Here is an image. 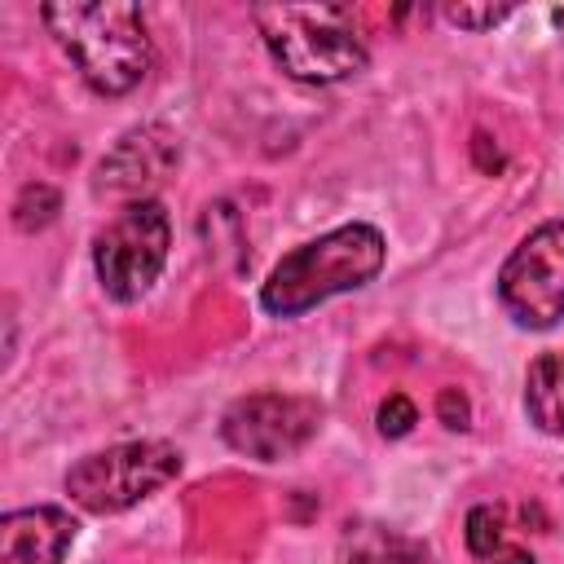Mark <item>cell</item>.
Masks as SVG:
<instances>
[{
    "label": "cell",
    "mask_w": 564,
    "mask_h": 564,
    "mask_svg": "<svg viewBox=\"0 0 564 564\" xmlns=\"http://www.w3.org/2000/svg\"><path fill=\"white\" fill-rule=\"evenodd\" d=\"M48 35L70 53L84 84L101 97L132 93L154 62L145 13L128 0H66L40 9Z\"/></svg>",
    "instance_id": "1"
},
{
    "label": "cell",
    "mask_w": 564,
    "mask_h": 564,
    "mask_svg": "<svg viewBox=\"0 0 564 564\" xmlns=\"http://www.w3.org/2000/svg\"><path fill=\"white\" fill-rule=\"evenodd\" d=\"M388 242L375 225H339L295 251H286L260 286V308L273 317H300L344 291H361L379 278Z\"/></svg>",
    "instance_id": "2"
},
{
    "label": "cell",
    "mask_w": 564,
    "mask_h": 564,
    "mask_svg": "<svg viewBox=\"0 0 564 564\" xmlns=\"http://www.w3.org/2000/svg\"><path fill=\"white\" fill-rule=\"evenodd\" d=\"M251 22L260 26L273 62L300 84H339L366 70L370 53L339 4H256Z\"/></svg>",
    "instance_id": "3"
},
{
    "label": "cell",
    "mask_w": 564,
    "mask_h": 564,
    "mask_svg": "<svg viewBox=\"0 0 564 564\" xmlns=\"http://www.w3.org/2000/svg\"><path fill=\"white\" fill-rule=\"evenodd\" d=\"M181 476V449L167 441H123L97 454H84L66 471V494L93 516L128 511L154 498L163 485Z\"/></svg>",
    "instance_id": "4"
},
{
    "label": "cell",
    "mask_w": 564,
    "mask_h": 564,
    "mask_svg": "<svg viewBox=\"0 0 564 564\" xmlns=\"http://www.w3.org/2000/svg\"><path fill=\"white\" fill-rule=\"evenodd\" d=\"M167 251H172V220H167L163 203L159 198L128 203L93 238V269H97L101 291L115 304L141 300L159 282V273L167 264Z\"/></svg>",
    "instance_id": "5"
},
{
    "label": "cell",
    "mask_w": 564,
    "mask_h": 564,
    "mask_svg": "<svg viewBox=\"0 0 564 564\" xmlns=\"http://www.w3.org/2000/svg\"><path fill=\"white\" fill-rule=\"evenodd\" d=\"M498 304L524 330H551L564 317V220L538 225L498 269Z\"/></svg>",
    "instance_id": "6"
},
{
    "label": "cell",
    "mask_w": 564,
    "mask_h": 564,
    "mask_svg": "<svg viewBox=\"0 0 564 564\" xmlns=\"http://www.w3.org/2000/svg\"><path fill=\"white\" fill-rule=\"evenodd\" d=\"M317 427H322V405L313 397H295V392L238 397L220 419L225 445L256 463H278V458L300 454L317 436Z\"/></svg>",
    "instance_id": "7"
},
{
    "label": "cell",
    "mask_w": 564,
    "mask_h": 564,
    "mask_svg": "<svg viewBox=\"0 0 564 564\" xmlns=\"http://www.w3.org/2000/svg\"><path fill=\"white\" fill-rule=\"evenodd\" d=\"M176 163H181V137L167 123H137L101 154L97 194L141 203L176 172Z\"/></svg>",
    "instance_id": "8"
},
{
    "label": "cell",
    "mask_w": 564,
    "mask_h": 564,
    "mask_svg": "<svg viewBox=\"0 0 564 564\" xmlns=\"http://www.w3.org/2000/svg\"><path fill=\"white\" fill-rule=\"evenodd\" d=\"M79 524L62 507H22L0 520V564H62Z\"/></svg>",
    "instance_id": "9"
},
{
    "label": "cell",
    "mask_w": 564,
    "mask_h": 564,
    "mask_svg": "<svg viewBox=\"0 0 564 564\" xmlns=\"http://www.w3.org/2000/svg\"><path fill=\"white\" fill-rule=\"evenodd\" d=\"M524 414L538 432L564 436V352L533 357L524 375Z\"/></svg>",
    "instance_id": "10"
},
{
    "label": "cell",
    "mask_w": 564,
    "mask_h": 564,
    "mask_svg": "<svg viewBox=\"0 0 564 564\" xmlns=\"http://www.w3.org/2000/svg\"><path fill=\"white\" fill-rule=\"evenodd\" d=\"M57 207H62V198H57V189L53 185H44V181H35V185H22V194H18V203H13V225L18 229H44L53 216H57Z\"/></svg>",
    "instance_id": "11"
},
{
    "label": "cell",
    "mask_w": 564,
    "mask_h": 564,
    "mask_svg": "<svg viewBox=\"0 0 564 564\" xmlns=\"http://www.w3.org/2000/svg\"><path fill=\"white\" fill-rule=\"evenodd\" d=\"M463 538H467V551H471L476 560H494V555L507 546V542H502V511H498V507H471Z\"/></svg>",
    "instance_id": "12"
},
{
    "label": "cell",
    "mask_w": 564,
    "mask_h": 564,
    "mask_svg": "<svg viewBox=\"0 0 564 564\" xmlns=\"http://www.w3.org/2000/svg\"><path fill=\"white\" fill-rule=\"evenodd\" d=\"M441 13H445V22H454L463 31H494L498 22H507L516 13V4H445Z\"/></svg>",
    "instance_id": "13"
},
{
    "label": "cell",
    "mask_w": 564,
    "mask_h": 564,
    "mask_svg": "<svg viewBox=\"0 0 564 564\" xmlns=\"http://www.w3.org/2000/svg\"><path fill=\"white\" fill-rule=\"evenodd\" d=\"M414 423H419V410H414V401H410V397L392 392V397L379 405V432H383V436H392V441H397V436H405Z\"/></svg>",
    "instance_id": "14"
},
{
    "label": "cell",
    "mask_w": 564,
    "mask_h": 564,
    "mask_svg": "<svg viewBox=\"0 0 564 564\" xmlns=\"http://www.w3.org/2000/svg\"><path fill=\"white\" fill-rule=\"evenodd\" d=\"M436 414H441V423H445L449 432H463V427L471 423V405H467V397H463L458 388H441V397H436Z\"/></svg>",
    "instance_id": "15"
},
{
    "label": "cell",
    "mask_w": 564,
    "mask_h": 564,
    "mask_svg": "<svg viewBox=\"0 0 564 564\" xmlns=\"http://www.w3.org/2000/svg\"><path fill=\"white\" fill-rule=\"evenodd\" d=\"M494 564H533V555H529L524 546H502V551L494 555Z\"/></svg>",
    "instance_id": "16"
}]
</instances>
